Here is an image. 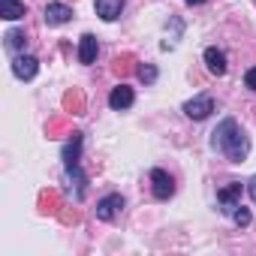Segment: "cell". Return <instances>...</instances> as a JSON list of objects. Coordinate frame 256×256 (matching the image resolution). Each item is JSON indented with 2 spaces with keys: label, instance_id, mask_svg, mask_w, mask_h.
Segmentation results:
<instances>
[{
  "label": "cell",
  "instance_id": "obj_7",
  "mask_svg": "<svg viewBox=\"0 0 256 256\" xmlns=\"http://www.w3.org/2000/svg\"><path fill=\"white\" fill-rule=\"evenodd\" d=\"M36 70H40V60L30 58V54H18V58L12 60V72H16L18 78H24V82H30V78L36 76Z\"/></svg>",
  "mask_w": 256,
  "mask_h": 256
},
{
  "label": "cell",
  "instance_id": "obj_19",
  "mask_svg": "<svg viewBox=\"0 0 256 256\" xmlns=\"http://www.w3.org/2000/svg\"><path fill=\"white\" fill-rule=\"evenodd\" d=\"M184 4H190V6H199V4H205V0H184Z\"/></svg>",
  "mask_w": 256,
  "mask_h": 256
},
{
  "label": "cell",
  "instance_id": "obj_17",
  "mask_svg": "<svg viewBox=\"0 0 256 256\" xmlns=\"http://www.w3.org/2000/svg\"><path fill=\"white\" fill-rule=\"evenodd\" d=\"M244 84H247L250 90H256V66H250V70L244 72Z\"/></svg>",
  "mask_w": 256,
  "mask_h": 256
},
{
  "label": "cell",
  "instance_id": "obj_10",
  "mask_svg": "<svg viewBox=\"0 0 256 256\" xmlns=\"http://www.w3.org/2000/svg\"><path fill=\"white\" fill-rule=\"evenodd\" d=\"M205 66H208V72L211 76H223L226 72V54L220 52V48H205Z\"/></svg>",
  "mask_w": 256,
  "mask_h": 256
},
{
  "label": "cell",
  "instance_id": "obj_18",
  "mask_svg": "<svg viewBox=\"0 0 256 256\" xmlns=\"http://www.w3.org/2000/svg\"><path fill=\"white\" fill-rule=\"evenodd\" d=\"M247 193H250V199H253V202H256V175H253V178H250V184H247Z\"/></svg>",
  "mask_w": 256,
  "mask_h": 256
},
{
  "label": "cell",
  "instance_id": "obj_4",
  "mask_svg": "<svg viewBox=\"0 0 256 256\" xmlns=\"http://www.w3.org/2000/svg\"><path fill=\"white\" fill-rule=\"evenodd\" d=\"M120 208H124V196L120 193H112V196H106V199L96 202V217L100 220H114V214Z\"/></svg>",
  "mask_w": 256,
  "mask_h": 256
},
{
  "label": "cell",
  "instance_id": "obj_5",
  "mask_svg": "<svg viewBox=\"0 0 256 256\" xmlns=\"http://www.w3.org/2000/svg\"><path fill=\"white\" fill-rule=\"evenodd\" d=\"M124 4L126 0H94V10H96V16L102 22H114V18H120Z\"/></svg>",
  "mask_w": 256,
  "mask_h": 256
},
{
  "label": "cell",
  "instance_id": "obj_14",
  "mask_svg": "<svg viewBox=\"0 0 256 256\" xmlns=\"http://www.w3.org/2000/svg\"><path fill=\"white\" fill-rule=\"evenodd\" d=\"M24 42H28V36H24L22 30H10V34H6V48L18 52V48H24Z\"/></svg>",
  "mask_w": 256,
  "mask_h": 256
},
{
  "label": "cell",
  "instance_id": "obj_1",
  "mask_svg": "<svg viewBox=\"0 0 256 256\" xmlns=\"http://www.w3.org/2000/svg\"><path fill=\"white\" fill-rule=\"evenodd\" d=\"M211 145H214L217 151H223L229 163H244V160H247V154H250V139L244 136V130L238 126V120H235V118H226V120L217 126Z\"/></svg>",
  "mask_w": 256,
  "mask_h": 256
},
{
  "label": "cell",
  "instance_id": "obj_15",
  "mask_svg": "<svg viewBox=\"0 0 256 256\" xmlns=\"http://www.w3.org/2000/svg\"><path fill=\"white\" fill-rule=\"evenodd\" d=\"M136 76H139L145 84H154V82H157V66H154V64H142V66L136 70Z\"/></svg>",
  "mask_w": 256,
  "mask_h": 256
},
{
  "label": "cell",
  "instance_id": "obj_3",
  "mask_svg": "<svg viewBox=\"0 0 256 256\" xmlns=\"http://www.w3.org/2000/svg\"><path fill=\"white\" fill-rule=\"evenodd\" d=\"M151 190H154V196H157V199H169V196L175 193L172 175H169L166 169H154V172H151Z\"/></svg>",
  "mask_w": 256,
  "mask_h": 256
},
{
  "label": "cell",
  "instance_id": "obj_2",
  "mask_svg": "<svg viewBox=\"0 0 256 256\" xmlns=\"http://www.w3.org/2000/svg\"><path fill=\"white\" fill-rule=\"evenodd\" d=\"M211 112H214V100L208 94H199V96H193V100L184 102V114L193 118V120H205Z\"/></svg>",
  "mask_w": 256,
  "mask_h": 256
},
{
  "label": "cell",
  "instance_id": "obj_9",
  "mask_svg": "<svg viewBox=\"0 0 256 256\" xmlns=\"http://www.w3.org/2000/svg\"><path fill=\"white\" fill-rule=\"evenodd\" d=\"M96 52H100L96 36H94V34H84V36L78 40V60H82V64H94V60H96Z\"/></svg>",
  "mask_w": 256,
  "mask_h": 256
},
{
  "label": "cell",
  "instance_id": "obj_6",
  "mask_svg": "<svg viewBox=\"0 0 256 256\" xmlns=\"http://www.w3.org/2000/svg\"><path fill=\"white\" fill-rule=\"evenodd\" d=\"M133 100H136V94H133V88H126V84H118V88H112V94H108V106H112L114 112L130 108Z\"/></svg>",
  "mask_w": 256,
  "mask_h": 256
},
{
  "label": "cell",
  "instance_id": "obj_16",
  "mask_svg": "<svg viewBox=\"0 0 256 256\" xmlns=\"http://www.w3.org/2000/svg\"><path fill=\"white\" fill-rule=\"evenodd\" d=\"M232 220H235L238 226H250V211H247L244 205H238V208L232 211Z\"/></svg>",
  "mask_w": 256,
  "mask_h": 256
},
{
  "label": "cell",
  "instance_id": "obj_11",
  "mask_svg": "<svg viewBox=\"0 0 256 256\" xmlns=\"http://www.w3.org/2000/svg\"><path fill=\"white\" fill-rule=\"evenodd\" d=\"M72 18V10L66 4H48L46 6V22L48 24H66Z\"/></svg>",
  "mask_w": 256,
  "mask_h": 256
},
{
  "label": "cell",
  "instance_id": "obj_8",
  "mask_svg": "<svg viewBox=\"0 0 256 256\" xmlns=\"http://www.w3.org/2000/svg\"><path fill=\"white\" fill-rule=\"evenodd\" d=\"M238 199H241V184H238V181H232L229 187H223V190L217 193V202L223 205V211H226V214H232V211L241 205Z\"/></svg>",
  "mask_w": 256,
  "mask_h": 256
},
{
  "label": "cell",
  "instance_id": "obj_13",
  "mask_svg": "<svg viewBox=\"0 0 256 256\" xmlns=\"http://www.w3.org/2000/svg\"><path fill=\"white\" fill-rule=\"evenodd\" d=\"M78 151H82V133H72V142L64 145V163H66V169L78 166Z\"/></svg>",
  "mask_w": 256,
  "mask_h": 256
},
{
  "label": "cell",
  "instance_id": "obj_12",
  "mask_svg": "<svg viewBox=\"0 0 256 256\" xmlns=\"http://www.w3.org/2000/svg\"><path fill=\"white\" fill-rule=\"evenodd\" d=\"M0 16L6 22H18V18H24V4L22 0H0Z\"/></svg>",
  "mask_w": 256,
  "mask_h": 256
}]
</instances>
